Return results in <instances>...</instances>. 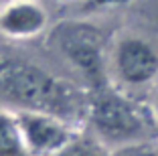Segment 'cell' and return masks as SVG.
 <instances>
[{"label": "cell", "instance_id": "cell-1", "mask_svg": "<svg viewBox=\"0 0 158 156\" xmlns=\"http://www.w3.org/2000/svg\"><path fill=\"white\" fill-rule=\"evenodd\" d=\"M0 101L12 112L59 118L75 130L89 114V93L77 83L14 55H0Z\"/></svg>", "mask_w": 158, "mask_h": 156}, {"label": "cell", "instance_id": "cell-2", "mask_svg": "<svg viewBox=\"0 0 158 156\" xmlns=\"http://www.w3.org/2000/svg\"><path fill=\"white\" fill-rule=\"evenodd\" d=\"M87 122L103 146L114 144L116 148L144 140L150 128L144 112L107 83L93 87V93L89 95Z\"/></svg>", "mask_w": 158, "mask_h": 156}, {"label": "cell", "instance_id": "cell-10", "mask_svg": "<svg viewBox=\"0 0 158 156\" xmlns=\"http://www.w3.org/2000/svg\"><path fill=\"white\" fill-rule=\"evenodd\" d=\"M132 0H85L87 8H114V6H124Z\"/></svg>", "mask_w": 158, "mask_h": 156}, {"label": "cell", "instance_id": "cell-7", "mask_svg": "<svg viewBox=\"0 0 158 156\" xmlns=\"http://www.w3.org/2000/svg\"><path fill=\"white\" fill-rule=\"evenodd\" d=\"M0 156H28L16 112L0 108Z\"/></svg>", "mask_w": 158, "mask_h": 156}, {"label": "cell", "instance_id": "cell-9", "mask_svg": "<svg viewBox=\"0 0 158 156\" xmlns=\"http://www.w3.org/2000/svg\"><path fill=\"white\" fill-rule=\"evenodd\" d=\"M107 156H158V150L150 144H146L144 140H140V142H130L114 148Z\"/></svg>", "mask_w": 158, "mask_h": 156}, {"label": "cell", "instance_id": "cell-6", "mask_svg": "<svg viewBox=\"0 0 158 156\" xmlns=\"http://www.w3.org/2000/svg\"><path fill=\"white\" fill-rule=\"evenodd\" d=\"M49 24V14L35 0H10L0 8V32L8 39H31Z\"/></svg>", "mask_w": 158, "mask_h": 156}, {"label": "cell", "instance_id": "cell-3", "mask_svg": "<svg viewBox=\"0 0 158 156\" xmlns=\"http://www.w3.org/2000/svg\"><path fill=\"white\" fill-rule=\"evenodd\" d=\"M51 43L93 87L106 83V55L103 37L93 24L65 20L59 23L51 32Z\"/></svg>", "mask_w": 158, "mask_h": 156}, {"label": "cell", "instance_id": "cell-11", "mask_svg": "<svg viewBox=\"0 0 158 156\" xmlns=\"http://www.w3.org/2000/svg\"><path fill=\"white\" fill-rule=\"evenodd\" d=\"M152 116H154V120L158 122V85H156V91H154V99H152Z\"/></svg>", "mask_w": 158, "mask_h": 156}, {"label": "cell", "instance_id": "cell-8", "mask_svg": "<svg viewBox=\"0 0 158 156\" xmlns=\"http://www.w3.org/2000/svg\"><path fill=\"white\" fill-rule=\"evenodd\" d=\"M110 152L106 150L102 142L98 138H85L81 134L71 140L61 152H57L55 156H107Z\"/></svg>", "mask_w": 158, "mask_h": 156}, {"label": "cell", "instance_id": "cell-4", "mask_svg": "<svg viewBox=\"0 0 158 156\" xmlns=\"http://www.w3.org/2000/svg\"><path fill=\"white\" fill-rule=\"evenodd\" d=\"M112 71L126 87H144L158 77V51L140 37H122L112 51Z\"/></svg>", "mask_w": 158, "mask_h": 156}, {"label": "cell", "instance_id": "cell-5", "mask_svg": "<svg viewBox=\"0 0 158 156\" xmlns=\"http://www.w3.org/2000/svg\"><path fill=\"white\" fill-rule=\"evenodd\" d=\"M28 156H55L77 136L73 126L63 120L37 112H16Z\"/></svg>", "mask_w": 158, "mask_h": 156}]
</instances>
